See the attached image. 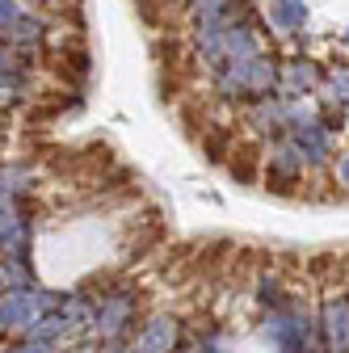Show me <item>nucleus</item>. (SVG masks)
I'll return each instance as SVG.
<instances>
[{"label":"nucleus","mask_w":349,"mask_h":353,"mask_svg":"<svg viewBox=\"0 0 349 353\" xmlns=\"http://www.w3.org/2000/svg\"><path fill=\"white\" fill-rule=\"evenodd\" d=\"M51 307H59V303L42 290H9V294H0V328H26L30 332L38 312H51Z\"/></svg>","instance_id":"1"},{"label":"nucleus","mask_w":349,"mask_h":353,"mask_svg":"<svg viewBox=\"0 0 349 353\" xmlns=\"http://www.w3.org/2000/svg\"><path fill=\"white\" fill-rule=\"evenodd\" d=\"M135 320V299L130 294H110V299H101L97 307H93V328L106 336V341H114V336H122L126 332V324Z\"/></svg>","instance_id":"2"},{"label":"nucleus","mask_w":349,"mask_h":353,"mask_svg":"<svg viewBox=\"0 0 349 353\" xmlns=\"http://www.w3.org/2000/svg\"><path fill=\"white\" fill-rule=\"evenodd\" d=\"M266 332H270V341L282 345V353H299L308 345V316H299L295 307H278L266 324Z\"/></svg>","instance_id":"3"},{"label":"nucleus","mask_w":349,"mask_h":353,"mask_svg":"<svg viewBox=\"0 0 349 353\" xmlns=\"http://www.w3.org/2000/svg\"><path fill=\"white\" fill-rule=\"evenodd\" d=\"M299 172H303V152H299V143H278L274 156H270V185H274V190H286Z\"/></svg>","instance_id":"4"},{"label":"nucleus","mask_w":349,"mask_h":353,"mask_svg":"<svg viewBox=\"0 0 349 353\" xmlns=\"http://www.w3.org/2000/svg\"><path fill=\"white\" fill-rule=\"evenodd\" d=\"M172 345H177V320H168V316H156L135 336V353H172Z\"/></svg>","instance_id":"5"},{"label":"nucleus","mask_w":349,"mask_h":353,"mask_svg":"<svg viewBox=\"0 0 349 353\" xmlns=\"http://www.w3.org/2000/svg\"><path fill=\"white\" fill-rule=\"evenodd\" d=\"M324 328H328L332 353H349V299H332L324 307Z\"/></svg>","instance_id":"6"},{"label":"nucleus","mask_w":349,"mask_h":353,"mask_svg":"<svg viewBox=\"0 0 349 353\" xmlns=\"http://www.w3.org/2000/svg\"><path fill=\"white\" fill-rule=\"evenodd\" d=\"M299 135H295V143H299V152L308 156V160H324L328 156V130L316 122V118H308L303 126H295Z\"/></svg>","instance_id":"7"},{"label":"nucleus","mask_w":349,"mask_h":353,"mask_svg":"<svg viewBox=\"0 0 349 353\" xmlns=\"http://www.w3.org/2000/svg\"><path fill=\"white\" fill-rule=\"evenodd\" d=\"M316 84H320V68L308 63V59H295L282 76V88H290V93H312Z\"/></svg>","instance_id":"8"},{"label":"nucleus","mask_w":349,"mask_h":353,"mask_svg":"<svg viewBox=\"0 0 349 353\" xmlns=\"http://www.w3.org/2000/svg\"><path fill=\"white\" fill-rule=\"evenodd\" d=\"M0 274H5L9 290H30V286H34V274H30L26 252H21V256H5V261H0Z\"/></svg>","instance_id":"9"},{"label":"nucleus","mask_w":349,"mask_h":353,"mask_svg":"<svg viewBox=\"0 0 349 353\" xmlns=\"http://www.w3.org/2000/svg\"><path fill=\"white\" fill-rule=\"evenodd\" d=\"M63 332H72V328H68V320H63L59 312H38V320L30 324V336H38V341H51V345H55Z\"/></svg>","instance_id":"10"},{"label":"nucleus","mask_w":349,"mask_h":353,"mask_svg":"<svg viewBox=\"0 0 349 353\" xmlns=\"http://www.w3.org/2000/svg\"><path fill=\"white\" fill-rule=\"evenodd\" d=\"M59 316L68 320V328H84V324L93 320V307H89V299L68 294V299H59Z\"/></svg>","instance_id":"11"},{"label":"nucleus","mask_w":349,"mask_h":353,"mask_svg":"<svg viewBox=\"0 0 349 353\" xmlns=\"http://www.w3.org/2000/svg\"><path fill=\"white\" fill-rule=\"evenodd\" d=\"M274 21L282 30H295L308 21V9H303V0H274Z\"/></svg>","instance_id":"12"},{"label":"nucleus","mask_w":349,"mask_h":353,"mask_svg":"<svg viewBox=\"0 0 349 353\" xmlns=\"http://www.w3.org/2000/svg\"><path fill=\"white\" fill-rule=\"evenodd\" d=\"M9 38H13V42H38V38H42V21L17 13V21L9 26Z\"/></svg>","instance_id":"13"},{"label":"nucleus","mask_w":349,"mask_h":353,"mask_svg":"<svg viewBox=\"0 0 349 353\" xmlns=\"http://www.w3.org/2000/svg\"><path fill=\"white\" fill-rule=\"evenodd\" d=\"M21 97V76L17 72H0V110H9Z\"/></svg>","instance_id":"14"},{"label":"nucleus","mask_w":349,"mask_h":353,"mask_svg":"<svg viewBox=\"0 0 349 353\" xmlns=\"http://www.w3.org/2000/svg\"><path fill=\"white\" fill-rule=\"evenodd\" d=\"M282 118H286V110H282L278 101H261V105L252 110V122H257V126H278Z\"/></svg>","instance_id":"15"},{"label":"nucleus","mask_w":349,"mask_h":353,"mask_svg":"<svg viewBox=\"0 0 349 353\" xmlns=\"http://www.w3.org/2000/svg\"><path fill=\"white\" fill-rule=\"evenodd\" d=\"M9 353H55V345H51V341H38V336H26V341L13 345Z\"/></svg>","instance_id":"16"},{"label":"nucleus","mask_w":349,"mask_h":353,"mask_svg":"<svg viewBox=\"0 0 349 353\" xmlns=\"http://www.w3.org/2000/svg\"><path fill=\"white\" fill-rule=\"evenodd\" d=\"M332 93H337L341 101H349V68H337V72H332Z\"/></svg>","instance_id":"17"},{"label":"nucleus","mask_w":349,"mask_h":353,"mask_svg":"<svg viewBox=\"0 0 349 353\" xmlns=\"http://www.w3.org/2000/svg\"><path fill=\"white\" fill-rule=\"evenodd\" d=\"M17 13H21L17 0H0V30H9V26L17 21Z\"/></svg>","instance_id":"18"},{"label":"nucleus","mask_w":349,"mask_h":353,"mask_svg":"<svg viewBox=\"0 0 349 353\" xmlns=\"http://www.w3.org/2000/svg\"><path fill=\"white\" fill-rule=\"evenodd\" d=\"M13 223H17V210H13V202H0V236H5Z\"/></svg>","instance_id":"19"},{"label":"nucleus","mask_w":349,"mask_h":353,"mask_svg":"<svg viewBox=\"0 0 349 353\" xmlns=\"http://www.w3.org/2000/svg\"><path fill=\"white\" fill-rule=\"evenodd\" d=\"M13 47H0V72H13Z\"/></svg>","instance_id":"20"},{"label":"nucleus","mask_w":349,"mask_h":353,"mask_svg":"<svg viewBox=\"0 0 349 353\" xmlns=\"http://www.w3.org/2000/svg\"><path fill=\"white\" fill-rule=\"evenodd\" d=\"M337 176H341V181L349 185V156H341V164H337Z\"/></svg>","instance_id":"21"},{"label":"nucleus","mask_w":349,"mask_h":353,"mask_svg":"<svg viewBox=\"0 0 349 353\" xmlns=\"http://www.w3.org/2000/svg\"><path fill=\"white\" fill-rule=\"evenodd\" d=\"M0 290H9V282H5V274H0Z\"/></svg>","instance_id":"22"},{"label":"nucleus","mask_w":349,"mask_h":353,"mask_svg":"<svg viewBox=\"0 0 349 353\" xmlns=\"http://www.w3.org/2000/svg\"><path fill=\"white\" fill-rule=\"evenodd\" d=\"M34 5H47V0H34Z\"/></svg>","instance_id":"23"}]
</instances>
